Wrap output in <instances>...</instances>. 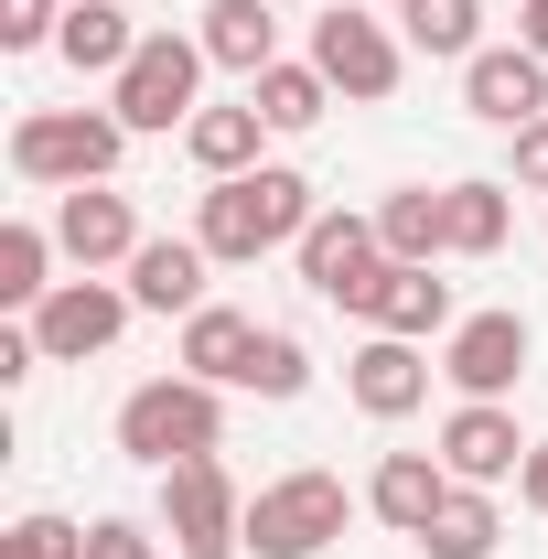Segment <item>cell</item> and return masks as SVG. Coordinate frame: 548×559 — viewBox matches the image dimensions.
Here are the masks:
<instances>
[{"label": "cell", "instance_id": "25", "mask_svg": "<svg viewBox=\"0 0 548 559\" xmlns=\"http://www.w3.org/2000/svg\"><path fill=\"white\" fill-rule=\"evenodd\" d=\"M398 22H409L419 55H463V66L484 55V44H474V33H484V0H409Z\"/></svg>", "mask_w": 548, "mask_h": 559}, {"label": "cell", "instance_id": "23", "mask_svg": "<svg viewBox=\"0 0 548 559\" xmlns=\"http://www.w3.org/2000/svg\"><path fill=\"white\" fill-rule=\"evenodd\" d=\"M495 538H505V516H495V495H484V485H452V495H441V516H430V538H419V549H430V559H495Z\"/></svg>", "mask_w": 548, "mask_h": 559}, {"label": "cell", "instance_id": "10", "mask_svg": "<svg viewBox=\"0 0 548 559\" xmlns=\"http://www.w3.org/2000/svg\"><path fill=\"white\" fill-rule=\"evenodd\" d=\"M463 108L495 119V130L548 119V55H527V44H484L474 66H463Z\"/></svg>", "mask_w": 548, "mask_h": 559}, {"label": "cell", "instance_id": "2", "mask_svg": "<svg viewBox=\"0 0 548 559\" xmlns=\"http://www.w3.org/2000/svg\"><path fill=\"white\" fill-rule=\"evenodd\" d=\"M215 441H226V409H215L205 377H151V388L119 399V452L151 463V474L194 463V452H215Z\"/></svg>", "mask_w": 548, "mask_h": 559}, {"label": "cell", "instance_id": "26", "mask_svg": "<svg viewBox=\"0 0 548 559\" xmlns=\"http://www.w3.org/2000/svg\"><path fill=\"white\" fill-rule=\"evenodd\" d=\"M452 194V259H495L505 248V183H441Z\"/></svg>", "mask_w": 548, "mask_h": 559}, {"label": "cell", "instance_id": "9", "mask_svg": "<svg viewBox=\"0 0 548 559\" xmlns=\"http://www.w3.org/2000/svg\"><path fill=\"white\" fill-rule=\"evenodd\" d=\"M312 66L334 97H388L398 86V44H388V22H366V11H323L312 22Z\"/></svg>", "mask_w": 548, "mask_h": 559}, {"label": "cell", "instance_id": "24", "mask_svg": "<svg viewBox=\"0 0 548 559\" xmlns=\"http://www.w3.org/2000/svg\"><path fill=\"white\" fill-rule=\"evenodd\" d=\"M248 97H259V119H270V130H312V119L334 108L323 66H270V75H248Z\"/></svg>", "mask_w": 548, "mask_h": 559}, {"label": "cell", "instance_id": "21", "mask_svg": "<svg viewBox=\"0 0 548 559\" xmlns=\"http://www.w3.org/2000/svg\"><path fill=\"white\" fill-rule=\"evenodd\" d=\"M377 237H388V259H441L452 248V194H430V183H409V194H388L377 205Z\"/></svg>", "mask_w": 548, "mask_h": 559}, {"label": "cell", "instance_id": "19", "mask_svg": "<svg viewBox=\"0 0 548 559\" xmlns=\"http://www.w3.org/2000/svg\"><path fill=\"white\" fill-rule=\"evenodd\" d=\"M55 55H65L75 75H119L140 55V33H130V11L119 0H65V33H55Z\"/></svg>", "mask_w": 548, "mask_h": 559}, {"label": "cell", "instance_id": "6", "mask_svg": "<svg viewBox=\"0 0 548 559\" xmlns=\"http://www.w3.org/2000/svg\"><path fill=\"white\" fill-rule=\"evenodd\" d=\"M215 55L194 44V33H140V55L119 66V119L130 130H172V119H194V75H205Z\"/></svg>", "mask_w": 548, "mask_h": 559}, {"label": "cell", "instance_id": "31", "mask_svg": "<svg viewBox=\"0 0 548 559\" xmlns=\"http://www.w3.org/2000/svg\"><path fill=\"white\" fill-rule=\"evenodd\" d=\"M86 559H162V549H151V527H130V516H97L86 527Z\"/></svg>", "mask_w": 548, "mask_h": 559}, {"label": "cell", "instance_id": "18", "mask_svg": "<svg viewBox=\"0 0 548 559\" xmlns=\"http://www.w3.org/2000/svg\"><path fill=\"white\" fill-rule=\"evenodd\" d=\"M183 366H194L205 388H248V366H259V323H248V312H226V301L183 312Z\"/></svg>", "mask_w": 548, "mask_h": 559}, {"label": "cell", "instance_id": "8", "mask_svg": "<svg viewBox=\"0 0 548 559\" xmlns=\"http://www.w3.org/2000/svg\"><path fill=\"white\" fill-rule=\"evenodd\" d=\"M388 270V237H377V215H312L301 226V280L323 290V301H366V280Z\"/></svg>", "mask_w": 548, "mask_h": 559}, {"label": "cell", "instance_id": "35", "mask_svg": "<svg viewBox=\"0 0 548 559\" xmlns=\"http://www.w3.org/2000/svg\"><path fill=\"white\" fill-rule=\"evenodd\" d=\"M527 55H548V0H527Z\"/></svg>", "mask_w": 548, "mask_h": 559}, {"label": "cell", "instance_id": "12", "mask_svg": "<svg viewBox=\"0 0 548 559\" xmlns=\"http://www.w3.org/2000/svg\"><path fill=\"white\" fill-rule=\"evenodd\" d=\"M55 248H65L75 270L140 259V215H130V194H108V183H75L65 205H55Z\"/></svg>", "mask_w": 548, "mask_h": 559}, {"label": "cell", "instance_id": "7", "mask_svg": "<svg viewBox=\"0 0 548 559\" xmlns=\"http://www.w3.org/2000/svg\"><path fill=\"white\" fill-rule=\"evenodd\" d=\"M119 323H130V290H108V280H65V290H44L33 345H44V366H86V355L119 345Z\"/></svg>", "mask_w": 548, "mask_h": 559}, {"label": "cell", "instance_id": "33", "mask_svg": "<svg viewBox=\"0 0 548 559\" xmlns=\"http://www.w3.org/2000/svg\"><path fill=\"white\" fill-rule=\"evenodd\" d=\"M516 495H527V506L548 516V441H527V463H516Z\"/></svg>", "mask_w": 548, "mask_h": 559}, {"label": "cell", "instance_id": "1", "mask_svg": "<svg viewBox=\"0 0 548 559\" xmlns=\"http://www.w3.org/2000/svg\"><path fill=\"white\" fill-rule=\"evenodd\" d=\"M301 226H312V183L290 173V162H259V173H226L205 194V237L215 259H270V248H301Z\"/></svg>", "mask_w": 548, "mask_h": 559}, {"label": "cell", "instance_id": "27", "mask_svg": "<svg viewBox=\"0 0 548 559\" xmlns=\"http://www.w3.org/2000/svg\"><path fill=\"white\" fill-rule=\"evenodd\" d=\"M44 259H55L44 226H0V301H11V312H44V290H55Z\"/></svg>", "mask_w": 548, "mask_h": 559}, {"label": "cell", "instance_id": "5", "mask_svg": "<svg viewBox=\"0 0 548 559\" xmlns=\"http://www.w3.org/2000/svg\"><path fill=\"white\" fill-rule=\"evenodd\" d=\"M162 527H172L183 559H237L248 549V495H237V474H226L215 452L172 463V474H162Z\"/></svg>", "mask_w": 548, "mask_h": 559}, {"label": "cell", "instance_id": "3", "mask_svg": "<svg viewBox=\"0 0 548 559\" xmlns=\"http://www.w3.org/2000/svg\"><path fill=\"white\" fill-rule=\"evenodd\" d=\"M119 140H130L119 108H33V119L11 130V173L75 194V183H108V173H119Z\"/></svg>", "mask_w": 548, "mask_h": 559}, {"label": "cell", "instance_id": "22", "mask_svg": "<svg viewBox=\"0 0 548 559\" xmlns=\"http://www.w3.org/2000/svg\"><path fill=\"white\" fill-rule=\"evenodd\" d=\"M259 130H270L259 97H248V108H194V119H183V140H194V162H205L215 183H226V173H259Z\"/></svg>", "mask_w": 548, "mask_h": 559}, {"label": "cell", "instance_id": "32", "mask_svg": "<svg viewBox=\"0 0 548 559\" xmlns=\"http://www.w3.org/2000/svg\"><path fill=\"white\" fill-rule=\"evenodd\" d=\"M516 183H527V194H548V119H527V130H516Z\"/></svg>", "mask_w": 548, "mask_h": 559}, {"label": "cell", "instance_id": "20", "mask_svg": "<svg viewBox=\"0 0 548 559\" xmlns=\"http://www.w3.org/2000/svg\"><path fill=\"white\" fill-rule=\"evenodd\" d=\"M270 11H279V0H215L194 44H205L215 66H237V75H270L279 66V22H270Z\"/></svg>", "mask_w": 548, "mask_h": 559}, {"label": "cell", "instance_id": "13", "mask_svg": "<svg viewBox=\"0 0 548 559\" xmlns=\"http://www.w3.org/2000/svg\"><path fill=\"white\" fill-rule=\"evenodd\" d=\"M441 463H452V485H505L527 463V441H516V419L495 409V399H463V409L441 419Z\"/></svg>", "mask_w": 548, "mask_h": 559}, {"label": "cell", "instance_id": "30", "mask_svg": "<svg viewBox=\"0 0 548 559\" xmlns=\"http://www.w3.org/2000/svg\"><path fill=\"white\" fill-rule=\"evenodd\" d=\"M55 33H65L55 0H0V44H11V55H22V44H55Z\"/></svg>", "mask_w": 548, "mask_h": 559}, {"label": "cell", "instance_id": "16", "mask_svg": "<svg viewBox=\"0 0 548 559\" xmlns=\"http://www.w3.org/2000/svg\"><path fill=\"white\" fill-rule=\"evenodd\" d=\"M355 312H366V323H377V334H441V323H452V290H441V280L419 270V259H388V270L366 280V301H355Z\"/></svg>", "mask_w": 548, "mask_h": 559}, {"label": "cell", "instance_id": "17", "mask_svg": "<svg viewBox=\"0 0 548 559\" xmlns=\"http://www.w3.org/2000/svg\"><path fill=\"white\" fill-rule=\"evenodd\" d=\"M441 495H452V463H430V452H388V463H377V485H366V506H377L398 538H430Z\"/></svg>", "mask_w": 548, "mask_h": 559}, {"label": "cell", "instance_id": "29", "mask_svg": "<svg viewBox=\"0 0 548 559\" xmlns=\"http://www.w3.org/2000/svg\"><path fill=\"white\" fill-rule=\"evenodd\" d=\"M0 559H86V527H75V516H22V527L0 538Z\"/></svg>", "mask_w": 548, "mask_h": 559}, {"label": "cell", "instance_id": "15", "mask_svg": "<svg viewBox=\"0 0 548 559\" xmlns=\"http://www.w3.org/2000/svg\"><path fill=\"white\" fill-rule=\"evenodd\" d=\"M205 237H140L130 259V301L140 312H205Z\"/></svg>", "mask_w": 548, "mask_h": 559}, {"label": "cell", "instance_id": "34", "mask_svg": "<svg viewBox=\"0 0 548 559\" xmlns=\"http://www.w3.org/2000/svg\"><path fill=\"white\" fill-rule=\"evenodd\" d=\"M33 366H44V345H33V323H22V334H0V377H33Z\"/></svg>", "mask_w": 548, "mask_h": 559}, {"label": "cell", "instance_id": "14", "mask_svg": "<svg viewBox=\"0 0 548 559\" xmlns=\"http://www.w3.org/2000/svg\"><path fill=\"white\" fill-rule=\"evenodd\" d=\"M344 388H355V409H366V419H409L419 399H430V366H419L409 334H377V345H355Z\"/></svg>", "mask_w": 548, "mask_h": 559}, {"label": "cell", "instance_id": "4", "mask_svg": "<svg viewBox=\"0 0 548 559\" xmlns=\"http://www.w3.org/2000/svg\"><path fill=\"white\" fill-rule=\"evenodd\" d=\"M344 516H355V495L334 474H279V485L248 495V549L259 559H323L344 538Z\"/></svg>", "mask_w": 548, "mask_h": 559}, {"label": "cell", "instance_id": "11", "mask_svg": "<svg viewBox=\"0 0 548 559\" xmlns=\"http://www.w3.org/2000/svg\"><path fill=\"white\" fill-rule=\"evenodd\" d=\"M441 377H452L463 399H505V388L527 377V323H516V312H474V323H452Z\"/></svg>", "mask_w": 548, "mask_h": 559}, {"label": "cell", "instance_id": "28", "mask_svg": "<svg viewBox=\"0 0 548 559\" xmlns=\"http://www.w3.org/2000/svg\"><path fill=\"white\" fill-rule=\"evenodd\" d=\"M248 388H259V399H301V388H312V355L290 345V334H259V366H248Z\"/></svg>", "mask_w": 548, "mask_h": 559}, {"label": "cell", "instance_id": "36", "mask_svg": "<svg viewBox=\"0 0 548 559\" xmlns=\"http://www.w3.org/2000/svg\"><path fill=\"white\" fill-rule=\"evenodd\" d=\"M398 11H409V0H398Z\"/></svg>", "mask_w": 548, "mask_h": 559}]
</instances>
